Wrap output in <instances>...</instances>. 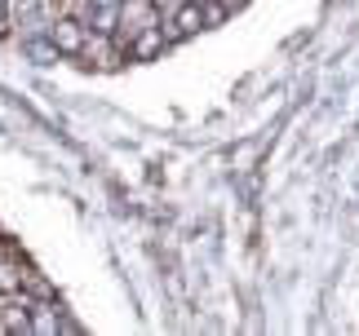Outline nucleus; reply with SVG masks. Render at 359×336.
Instances as JSON below:
<instances>
[{"label":"nucleus","mask_w":359,"mask_h":336,"mask_svg":"<svg viewBox=\"0 0 359 336\" xmlns=\"http://www.w3.org/2000/svg\"><path fill=\"white\" fill-rule=\"evenodd\" d=\"M0 31H5V0H0Z\"/></svg>","instance_id":"6e6552de"},{"label":"nucleus","mask_w":359,"mask_h":336,"mask_svg":"<svg viewBox=\"0 0 359 336\" xmlns=\"http://www.w3.org/2000/svg\"><path fill=\"white\" fill-rule=\"evenodd\" d=\"M0 332H32V305L22 301L0 305Z\"/></svg>","instance_id":"20e7f679"},{"label":"nucleus","mask_w":359,"mask_h":336,"mask_svg":"<svg viewBox=\"0 0 359 336\" xmlns=\"http://www.w3.org/2000/svg\"><path fill=\"white\" fill-rule=\"evenodd\" d=\"M164 40H169V36H164V31H160V27H156V22H147V27H137V31H133V40H129V58H137V62H147V58H156V53L164 49Z\"/></svg>","instance_id":"7ed1b4c3"},{"label":"nucleus","mask_w":359,"mask_h":336,"mask_svg":"<svg viewBox=\"0 0 359 336\" xmlns=\"http://www.w3.org/2000/svg\"><path fill=\"white\" fill-rule=\"evenodd\" d=\"M151 5H156V9H160V13H173V9H177V5H187V0H151Z\"/></svg>","instance_id":"0eeeda50"},{"label":"nucleus","mask_w":359,"mask_h":336,"mask_svg":"<svg viewBox=\"0 0 359 336\" xmlns=\"http://www.w3.org/2000/svg\"><path fill=\"white\" fill-rule=\"evenodd\" d=\"M49 40H53V49L58 53H72V58H85V49H89V40L93 31L80 18H58V22H49Z\"/></svg>","instance_id":"f257e3e1"},{"label":"nucleus","mask_w":359,"mask_h":336,"mask_svg":"<svg viewBox=\"0 0 359 336\" xmlns=\"http://www.w3.org/2000/svg\"><path fill=\"white\" fill-rule=\"evenodd\" d=\"M209 18H213V9H204L200 0H187V5H177V9L169 13V27H164V36H191V31H200Z\"/></svg>","instance_id":"f03ea898"},{"label":"nucleus","mask_w":359,"mask_h":336,"mask_svg":"<svg viewBox=\"0 0 359 336\" xmlns=\"http://www.w3.org/2000/svg\"><path fill=\"white\" fill-rule=\"evenodd\" d=\"M200 5H209V0H200Z\"/></svg>","instance_id":"1a4fd4ad"},{"label":"nucleus","mask_w":359,"mask_h":336,"mask_svg":"<svg viewBox=\"0 0 359 336\" xmlns=\"http://www.w3.org/2000/svg\"><path fill=\"white\" fill-rule=\"evenodd\" d=\"M27 58H36L40 66H49V62H58V49H53V40H27Z\"/></svg>","instance_id":"423d86ee"},{"label":"nucleus","mask_w":359,"mask_h":336,"mask_svg":"<svg viewBox=\"0 0 359 336\" xmlns=\"http://www.w3.org/2000/svg\"><path fill=\"white\" fill-rule=\"evenodd\" d=\"M32 332H76V323H67L53 305H32Z\"/></svg>","instance_id":"39448f33"}]
</instances>
